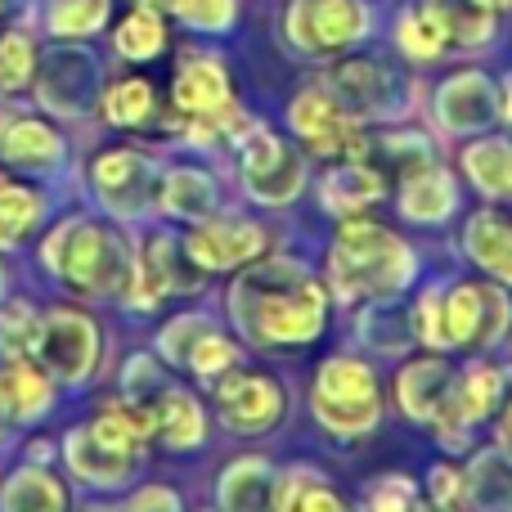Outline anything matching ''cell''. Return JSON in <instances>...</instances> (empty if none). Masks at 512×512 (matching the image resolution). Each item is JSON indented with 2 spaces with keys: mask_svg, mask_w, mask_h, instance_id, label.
Wrapping results in <instances>:
<instances>
[{
  "mask_svg": "<svg viewBox=\"0 0 512 512\" xmlns=\"http://www.w3.org/2000/svg\"><path fill=\"white\" fill-rule=\"evenodd\" d=\"M409 328L427 351H454L450 346V328H445V288L441 283H427L418 306L409 310Z\"/></svg>",
  "mask_w": 512,
  "mask_h": 512,
  "instance_id": "f35d334b",
  "label": "cell"
},
{
  "mask_svg": "<svg viewBox=\"0 0 512 512\" xmlns=\"http://www.w3.org/2000/svg\"><path fill=\"white\" fill-rule=\"evenodd\" d=\"M171 104L185 122H203V117H221L234 108V77L216 54L189 50L171 81Z\"/></svg>",
  "mask_w": 512,
  "mask_h": 512,
  "instance_id": "e0dca14e",
  "label": "cell"
},
{
  "mask_svg": "<svg viewBox=\"0 0 512 512\" xmlns=\"http://www.w3.org/2000/svg\"><path fill=\"white\" fill-rule=\"evenodd\" d=\"M436 131L441 135H486L499 122V86L481 68H463L436 86Z\"/></svg>",
  "mask_w": 512,
  "mask_h": 512,
  "instance_id": "9a60e30c",
  "label": "cell"
},
{
  "mask_svg": "<svg viewBox=\"0 0 512 512\" xmlns=\"http://www.w3.org/2000/svg\"><path fill=\"white\" fill-rule=\"evenodd\" d=\"M382 198H387V176L369 162L337 158V167H328V176L319 180V203L337 216H360Z\"/></svg>",
  "mask_w": 512,
  "mask_h": 512,
  "instance_id": "603a6c76",
  "label": "cell"
},
{
  "mask_svg": "<svg viewBox=\"0 0 512 512\" xmlns=\"http://www.w3.org/2000/svg\"><path fill=\"white\" fill-rule=\"evenodd\" d=\"M234 364H239V351H234V342H230V337H221V333L212 328V333H207L203 342L194 346V355H189L185 369H194L198 378L212 382V378H221L225 369H234Z\"/></svg>",
  "mask_w": 512,
  "mask_h": 512,
  "instance_id": "f6af8a7d",
  "label": "cell"
},
{
  "mask_svg": "<svg viewBox=\"0 0 512 512\" xmlns=\"http://www.w3.org/2000/svg\"><path fill=\"white\" fill-rule=\"evenodd\" d=\"M418 256L400 234H391L378 221H360L346 216L337 230L333 248H328V288L342 306H360V301H391L414 283Z\"/></svg>",
  "mask_w": 512,
  "mask_h": 512,
  "instance_id": "7a4b0ae2",
  "label": "cell"
},
{
  "mask_svg": "<svg viewBox=\"0 0 512 512\" xmlns=\"http://www.w3.org/2000/svg\"><path fill=\"white\" fill-rule=\"evenodd\" d=\"M104 117L117 131H149L158 117V90L149 77H122L104 90Z\"/></svg>",
  "mask_w": 512,
  "mask_h": 512,
  "instance_id": "d6a6232c",
  "label": "cell"
},
{
  "mask_svg": "<svg viewBox=\"0 0 512 512\" xmlns=\"http://www.w3.org/2000/svg\"><path fill=\"white\" fill-rule=\"evenodd\" d=\"M454 207H459V180H454L441 162H432V167L400 180V216H405V221L441 225L454 216Z\"/></svg>",
  "mask_w": 512,
  "mask_h": 512,
  "instance_id": "cb8c5ba5",
  "label": "cell"
},
{
  "mask_svg": "<svg viewBox=\"0 0 512 512\" xmlns=\"http://www.w3.org/2000/svg\"><path fill=\"white\" fill-rule=\"evenodd\" d=\"M113 50L122 54L126 63H153L167 50V14L131 5V14L113 27Z\"/></svg>",
  "mask_w": 512,
  "mask_h": 512,
  "instance_id": "836d02e7",
  "label": "cell"
},
{
  "mask_svg": "<svg viewBox=\"0 0 512 512\" xmlns=\"http://www.w3.org/2000/svg\"><path fill=\"white\" fill-rule=\"evenodd\" d=\"M99 355H104V337H99V324L86 315V310H50L41 315V333H36V351L32 360L50 373L63 387H77V382H90V373L99 369Z\"/></svg>",
  "mask_w": 512,
  "mask_h": 512,
  "instance_id": "ba28073f",
  "label": "cell"
},
{
  "mask_svg": "<svg viewBox=\"0 0 512 512\" xmlns=\"http://www.w3.org/2000/svg\"><path fill=\"white\" fill-rule=\"evenodd\" d=\"M481 301H486V279L445 288V328H450V346H477Z\"/></svg>",
  "mask_w": 512,
  "mask_h": 512,
  "instance_id": "8d00e7d4",
  "label": "cell"
},
{
  "mask_svg": "<svg viewBox=\"0 0 512 512\" xmlns=\"http://www.w3.org/2000/svg\"><path fill=\"white\" fill-rule=\"evenodd\" d=\"M230 144H234V158H239L243 194L252 203L283 207L301 194V185H306V158L283 135H274L261 122H248Z\"/></svg>",
  "mask_w": 512,
  "mask_h": 512,
  "instance_id": "5b68a950",
  "label": "cell"
},
{
  "mask_svg": "<svg viewBox=\"0 0 512 512\" xmlns=\"http://www.w3.org/2000/svg\"><path fill=\"white\" fill-rule=\"evenodd\" d=\"M207 274L194 265V256L185 252L180 234H153L144 256L135 261V274L126 283V306L131 310H153L162 297H189L203 288Z\"/></svg>",
  "mask_w": 512,
  "mask_h": 512,
  "instance_id": "8fae6325",
  "label": "cell"
},
{
  "mask_svg": "<svg viewBox=\"0 0 512 512\" xmlns=\"http://www.w3.org/2000/svg\"><path fill=\"white\" fill-rule=\"evenodd\" d=\"M0 512H68V490L41 463H23L0 486Z\"/></svg>",
  "mask_w": 512,
  "mask_h": 512,
  "instance_id": "f546056e",
  "label": "cell"
},
{
  "mask_svg": "<svg viewBox=\"0 0 512 512\" xmlns=\"http://www.w3.org/2000/svg\"><path fill=\"white\" fill-rule=\"evenodd\" d=\"M369 32H373L369 0H288V9H283V36L306 59L346 54Z\"/></svg>",
  "mask_w": 512,
  "mask_h": 512,
  "instance_id": "8992f818",
  "label": "cell"
},
{
  "mask_svg": "<svg viewBox=\"0 0 512 512\" xmlns=\"http://www.w3.org/2000/svg\"><path fill=\"white\" fill-rule=\"evenodd\" d=\"M99 90V63L81 45H54L45 59H36V99L50 113L81 117L90 113Z\"/></svg>",
  "mask_w": 512,
  "mask_h": 512,
  "instance_id": "5bb4252c",
  "label": "cell"
},
{
  "mask_svg": "<svg viewBox=\"0 0 512 512\" xmlns=\"http://www.w3.org/2000/svg\"><path fill=\"white\" fill-rule=\"evenodd\" d=\"M463 176L486 203H512V135H477L459 153Z\"/></svg>",
  "mask_w": 512,
  "mask_h": 512,
  "instance_id": "d4e9b609",
  "label": "cell"
},
{
  "mask_svg": "<svg viewBox=\"0 0 512 512\" xmlns=\"http://www.w3.org/2000/svg\"><path fill=\"white\" fill-rule=\"evenodd\" d=\"M486 5H495V9H512V0H486Z\"/></svg>",
  "mask_w": 512,
  "mask_h": 512,
  "instance_id": "11a10c76",
  "label": "cell"
},
{
  "mask_svg": "<svg viewBox=\"0 0 512 512\" xmlns=\"http://www.w3.org/2000/svg\"><path fill=\"white\" fill-rule=\"evenodd\" d=\"M9 9H14V0H0V23L9 18Z\"/></svg>",
  "mask_w": 512,
  "mask_h": 512,
  "instance_id": "db71d44e",
  "label": "cell"
},
{
  "mask_svg": "<svg viewBox=\"0 0 512 512\" xmlns=\"http://www.w3.org/2000/svg\"><path fill=\"white\" fill-rule=\"evenodd\" d=\"M310 409H315L319 427L342 441L369 436L382 418V387L373 369L355 355H333L319 364L315 387H310Z\"/></svg>",
  "mask_w": 512,
  "mask_h": 512,
  "instance_id": "277c9868",
  "label": "cell"
},
{
  "mask_svg": "<svg viewBox=\"0 0 512 512\" xmlns=\"http://www.w3.org/2000/svg\"><path fill=\"white\" fill-rule=\"evenodd\" d=\"M32 77H36V41L27 32H18V27L0 32V90L14 95Z\"/></svg>",
  "mask_w": 512,
  "mask_h": 512,
  "instance_id": "ab89813d",
  "label": "cell"
},
{
  "mask_svg": "<svg viewBox=\"0 0 512 512\" xmlns=\"http://www.w3.org/2000/svg\"><path fill=\"white\" fill-rule=\"evenodd\" d=\"M50 400H54V378L32 355L0 364V418H9V423H36V418H45Z\"/></svg>",
  "mask_w": 512,
  "mask_h": 512,
  "instance_id": "44dd1931",
  "label": "cell"
},
{
  "mask_svg": "<svg viewBox=\"0 0 512 512\" xmlns=\"http://www.w3.org/2000/svg\"><path fill=\"white\" fill-rule=\"evenodd\" d=\"M221 512H274V468L265 459H234L216 481Z\"/></svg>",
  "mask_w": 512,
  "mask_h": 512,
  "instance_id": "f1b7e54d",
  "label": "cell"
},
{
  "mask_svg": "<svg viewBox=\"0 0 512 512\" xmlns=\"http://www.w3.org/2000/svg\"><path fill=\"white\" fill-rule=\"evenodd\" d=\"M41 265L63 288H72L77 297L90 301L122 297L135 274V256L122 234L104 230L99 221H86V216H68V221H59L45 234Z\"/></svg>",
  "mask_w": 512,
  "mask_h": 512,
  "instance_id": "3957f363",
  "label": "cell"
},
{
  "mask_svg": "<svg viewBox=\"0 0 512 512\" xmlns=\"http://www.w3.org/2000/svg\"><path fill=\"white\" fill-rule=\"evenodd\" d=\"M396 45L405 50V59H418V63H432V59H441V54L450 50L445 32H441V27H436L418 5L400 14V23H396Z\"/></svg>",
  "mask_w": 512,
  "mask_h": 512,
  "instance_id": "74e56055",
  "label": "cell"
},
{
  "mask_svg": "<svg viewBox=\"0 0 512 512\" xmlns=\"http://www.w3.org/2000/svg\"><path fill=\"white\" fill-rule=\"evenodd\" d=\"M68 144L41 117H23V113H0V162L9 171H27V176H50L63 167Z\"/></svg>",
  "mask_w": 512,
  "mask_h": 512,
  "instance_id": "ac0fdd59",
  "label": "cell"
},
{
  "mask_svg": "<svg viewBox=\"0 0 512 512\" xmlns=\"http://www.w3.org/2000/svg\"><path fill=\"white\" fill-rule=\"evenodd\" d=\"M477 512H512V508H477Z\"/></svg>",
  "mask_w": 512,
  "mask_h": 512,
  "instance_id": "9f6ffc18",
  "label": "cell"
},
{
  "mask_svg": "<svg viewBox=\"0 0 512 512\" xmlns=\"http://www.w3.org/2000/svg\"><path fill=\"white\" fill-rule=\"evenodd\" d=\"M288 396H283L274 373H256V369H225L216 378V414L230 432L239 436H261L270 427H279Z\"/></svg>",
  "mask_w": 512,
  "mask_h": 512,
  "instance_id": "7c38bea8",
  "label": "cell"
},
{
  "mask_svg": "<svg viewBox=\"0 0 512 512\" xmlns=\"http://www.w3.org/2000/svg\"><path fill=\"white\" fill-rule=\"evenodd\" d=\"M333 99L355 117V122H396L409 113V81L400 77L391 63L369 59V54H355L342 59L328 77Z\"/></svg>",
  "mask_w": 512,
  "mask_h": 512,
  "instance_id": "52a82bcc",
  "label": "cell"
},
{
  "mask_svg": "<svg viewBox=\"0 0 512 512\" xmlns=\"http://www.w3.org/2000/svg\"><path fill=\"white\" fill-rule=\"evenodd\" d=\"M274 512H346V504L324 481V472L301 463V468L274 472Z\"/></svg>",
  "mask_w": 512,
  "mask_h": 512,
  "instance_id": "1f68e13d",
  "label": "cell"
},
{
  "mask_svg": "<svg viewBox=\"0 0 512 512\" xmlns=\"http://www.w3.org/2000/svg\"><path fill=\"white\" fill-rule=\"evenodd\" d=\"M468 504L477 508H512V450L508 445H486L472 454L468 472Z\"/></svg>",
  "mask_w": 512,
  "mask_h": 512,
  "instance_id": "4dcf8cb0",
  "label": "cell"
},
{
  "mask_svg": "<svg viewBox=\"0 0 512 512\" xmlns=\"http://www.w3.org/2000/svg\"><path fill=\"white\" fill-rule=\"evenodd\" d=\"M427 504H436L441 512H463L468 504V481H463V468L454 463H436L427 472Z\"/></svg>",
  "mask_w": 512,
  "mask_h": 512,
  "instance_id": "ee69618b",
  "label": "cell"
},
{
  "mask_svg": "<svg viewBox=\"0 0 512 512\" xmlns=\"http://www.w3.org/2000/svg\"><path fill=\"white\" fill-rule=\"evenodd\" d=\"M216 203H221V189H216V180L203 167H176L158 185V207L167 216H176V221H189V225L212 221Z\"/></svg>",
  "mask_w": 512,
  "mask_h": 512,
  "instance_id": "83f0119b",
  "label": "cell"
},
{
  "mask_svg": "<svg viewBox=\"0 0 512 512\" xmlns=\"http://www.w3.org/2000/svg\"><path fill=\"white\" fill-rule=\"evenodd\" d=\"M108 5L113 0H50L45 5V27L59 41H86L108 23Z\"/></svg>",
  "mask_w": 512,
  "mask_h": 512,
  "instance_id": "d590c367",
  "label": "cell"
},
{
  "mask_svg": "<svg viewBox=\"0 0 512 512\" xmlns=\"http://www.w3.org/2000/svg\"><path fill=\"white\" fill-rule=\"evenodd\" d=\"M126 512H180V495L167 486H144L140 495L126 504Z\"/></svg>",
  "mask_w": 512,
  "mask_h": 512,
  "instance_id": "c3c4849f",
  "label": "cell"
},
{
  "mask_svg": "<svg viewBox=\"0 0 512 512\" xmlns=\"http://www.w3.org/2000/svg\"><path fill=\"white\" fill-rule=\"evenodd\" d=\"M450 382H454V369L436 355H423V360H409L400 364L396 373V405L405 418L414 423H432L441 414L445 396H450Z\"/></svg>",
  "mask_w": 512,
  "mask_h": 512,
  "instance_id": "7402d4cb",
  "label": "cell"
},
{
  "mask_svg": "<svg viewBox=\"0 0 512 512\" xmlns=\"http://www.w3.org/2000/svg\"><path fill=\"white\" fill-rule=\"evenodd\" d=\"M36 333H41V315L27 301H9L0 306V355L5 360H23L36 351Z\"/></svg>",
  "mask_w": 512,
  "mask_h": 512,
  "instance_id": "60d3db41",
  "label": "cell"
},
{
  "mask_svg": "<svg viewBox=\"0 0 512 512\" xmlns=\"http://www.w3.org/2000/svg\"><path fill=\"white\" fill-rule=\"evenodd\" d=\"M409 512H441V508H436V504H427V499H418V504L409 508Z\"/></svg>",
  "mask_w": 512,
  "mask_h": 512,
  "instance_id": "f5cc1de1",
  "label": "cell"
},
{
  "mask_svg": "<svg viewBox=\"0 0 512 512\" xmlns=\"http://www.w3.org/2000/svg\"><path fill=\"white\" fill-rule=\"evenodd\" d=\"M41 216H45V198L0 171V248H18L41 225Z\"/></svg>",
  "mask_w": 512,
  "mask_h": 512,
  "instance_id": "e575fe53",
  "label": "cell"
},
{
  "mask_svg": "<svg viewBox=\"0 0 512 512\" xmlns=\"http://www.w3.org/2000/svg\"><path fill=\"white\" fill-rule=\"evenodd\" d=\"M459 243H463V256L486 279L512 288V216L504 212V203H486L481 212H472L463 221Z\"/></svg>",
  "mask_w": 512,
  "mask_h": 512,
  "instance_id": "d6986e66",
  "label": "cell"
},
{
  "mask_svg": "<svg viewBox=\"0 0 512 512\" xmlns=\"http://www.w3.org/2000/svg\"><path fill=\"white\" fill-rule=\"evenodd\" d=\"M499 122L512 126V72L504 77V86H499Z\"/></svg>",
  "mask_w": 512,
  "mask_h": 512,
  "instance_id": "f907efd6",
  "label": "cell"
},
{
  "mask_svg": "<svg viewBox=\"0 0 512 512\" xmlns=\"http://www.w3.org/2000/svg\"><path fill=\"white\" fill-rule=\"evenodd\" d=\"M153 414H158V432H153V436H158L167 450L185 454V450H198V445L207 441L203 405H198V396H189L185 387H176V382H167V387L158 391Z\"/></svg>",
  "mask_w": 512,
  "mask_h": 512,
  "instance_id": "4316f807",
  "label": "cell"
},
{
  "mask_svg": "<svg viewBox=\"0 0 512 512\" xmlns=\"http://www.w3.org/2000/svg\"><path fill=\"white\" fill-rule=\"evenodd\" d=\"M230 319L252 346H310L328 324V288L288 256H256L230 288Z\"/></svg>",
  "mask_w": 512,
  "mask_h": 512,
  "instance_id": "6da1fadb",
  "label": "cell"
},
{
  "mask_svg": "<svg viewBox=\"0 0 512 512\" xmlns=\"http://www.w3.org/2000/svg\"><path fill=\"white\" fill-rule=\"evenodd\" d=\"M131 5H140V9H158V14H176L180 0H131Z\"/></svg>",
  "mask_w": 512,
  "mask_h": 512,
  "instance_id": "816d5d0a",
  "label": "cell"
},
{
  "mask_svg": "<svg viewBox=\"0 0 512 512\" xmlns=\"http://www.w3.org/2000/svg\"><path fill=\"white\" fill-rule=\"evenodd\" d=\"M167 387V373L153 355H131L122 369V400H135V405H153L158 391Z\"/></svg>",
  "mask_w": 512,
  "mask_h": 512,
  "instance_id": "7bdbcfd3",
  "label": "cell"
},
{
  "mask_svg": "<svg viewBox=\"0 0 512 512\" xmlns=\"http://www.w3.org/2000/svg\"><path fill=\"white\" fill-rule=\"evenodd\" d=\"M499 400H504V369L490 360H472L463 373H454L450 396H445L441 414L432 418L436 441L450 454H463L468 450V436L495 418Z\"/></svg>",
  "mask_w": 512,
  "mask_h": 512,
  "instance_id": "9c48e42d",
  "label": "cell"
},
{
  "mask_svg": "<svg viewBox=\"0 0 512 512\" xmlns=\"http://www.w3.org/2000/svg\"><path fill=\"white\" fill-rule=\"evenodd\" d=\"M495 423H499V445L512 450V364L504 369V400H499V409H495Z\"/></svg>",
  "mask_w": 512,
  "mask_h": 512,
  "instance_id": "681fc988",
  "label": "cell"
},
{
  "mask_svg": "<svg viewBox=\"0 0 512 512\" xmlns=\"http://www.w3.org/2000/svg\"><path fill=\"white\" fill-rule=\"evenodd\" d=\"M176 14L185 18L194 32H225L239 18V0H180Z\"/></svg>",
  "mask_w": 512,
  "mask_h": 512,
  "instance_id": "7dc6e473",
  "label": "cell"
},
{
  "mask_svg": "<svg viewBox=\"0 0 512 512\" xmlns=\"http://www.w3.org/2000/svg\"><path fill=\"white\" fill-rule=\"evenodd\" d=\"M90 185H95L99 203L122 221H140L158 207V185L162 171L153 158H144L140 149H104L90 162Z\"/></svg>",
  "mask_w": 512,
  "mask_h": 512,
  "instance_id": "30bf717a",
  "label": "cell"
},
{
  "mask_svg": "<svg viewBox=\"0 0 512 512\" xmlns=\"http://www.w3.org/2000/svg\"><path fill=\"white\" fill-rule=\"evenodd\" d=\"M0 297H5V270H0Z\"/></svg>",
  "mask_w": 512,
  "mask_h": 512,
  "instance_id": "6f0895ef",
  "label": "cell"
},
{
  "mask_svg": "<svg viewBox=\"0 0 512 512\" xmlns=\"http://www.w3.org/2000/svg\"><path fill=\"white\" fill-rule=\"evenodd\" d=\"M270 248V230L256 221H239V216H225V221H198L194 234H185V252L194 256V265L203 274H225L252 265L256 256H265Z\"/></svg>",
  "mask_w": 512,
  "mask_h": 512,
  "instance_id": "2e32d148",
  "label": "cell"
},
{
  "mask_svg": "<svg viewBox=\"0 0 512 512\" xmlns=\"http://www.w3.org/2000/svg\"><path fill=\"white\" fill-rule=\"evenodd\" d=\"M427 18L445 32L450 50H477V45H490L499 32V9L486 5V0H418Z\"/></svg>",
  "mask_w": 512,
  "mask_h": 512,
  "instance_id": "484cf974",
  "label": "cell"
},
{
  "mask_svg": "<svg viewBox=\"0 0 512 512\" xmlns=\"http://www.w3.org/2000/svg\"><path fill=\"white\" fill-rule=\"evenodd\" d=\"M288 126L310 153L319 158H351L355 140H360V122L333 99L328 86H306L292 95Z\"/></svg>",
  "mask_w": 512,
  "mask_h": 512,
  "instance_id": "4fadbf2b",
  "label": "cell"
},
{
  "mask_svg": "<svg viewBox=\"0 0 512 512\" xmlns=\"http://www.w3.org/2000/svg\"><path fill=\"white\" fill-rule=\"evenodd\" d=\"M63 459H68L72 477H81L86 486L99 490H122L126 481L140 472V454H122L113 445H104L90 427H72L63 436Z\"/></svg>",
  "mask_w": 512,
  "mask_h": 512,
  "instance_id": "ffe728a7",
  "label": "cell"
},
{
  "mask_svg": "<svg viewBox=\"0 0 512 512\" xmlns=\"http://www.w3.org/2000/svg\"><path fill=\"white\" fill-rule=\"evenodd\" d=\"M212 328H216L212 315H198V310H189V315H176V319H171V324L158 333L162 360H171V364H180V369H185L189 355H194V346L203 342Z\"/></svg>",
  "mask_w": 512,
  "mask_h": 512,
  "instance_id": "b9f144b4",
  "label": "cell"
},
{
  "mask_svg": "<svg viewBox=\"0 0 512 512\" xmlns=\"http://www.w3.org/2000/svg\"><path fill=\"white\" fill-rule=\"evenodd\" d=\"M418 504V490L409 477H378L369 490H364V508L360 512H409Z\"/></svg>",
  "mask_w": 512,
  "mask_h": 512,
  "instance_id": "bcb514c9",
  "label": "cell"
}]
</instances>
